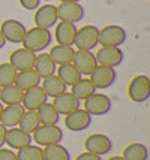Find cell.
Segmentation results:
<instances>
[{
	"instance_id": "cell-1",
	"label": "cell",
	"mask_w": 150,
	"mask_h": 160,
	"mask_svg": "<svg viewBox=\"0 0 150 160\" xmlns=\"http://www.w3.org/2000/svg\"><path fill=\"white\" fill-rule=\"evenodd\" d=\"M53 42V35L50 30L41 27H33L26 30V35L23 38V48L29 49L32 52H42L45 48H48Z\"/></svg>"
},
{
	"instance_id": "cell-2",
	"label": "cell",
	"mask_w": 150,
	"mask_h": 160,
	"mask_svg": "<svg viewBox=\"0 0 150 160\" xmlns=\"http://www.w3.org/2000/svg\"><path fill=\"white\" fill-rule=\"evenodd\" d=\"M62 139H63V132L57 124H41L32 133V141H35L36 145L39 147L60 144Z\"/></svg>"
},
{
	"instance_id": "cell-3",
	"label": "cell",
	"mask_w": 150,
	"mask_h": 160,
	"mask_svg": "<svg viewBox=\"0 0 150 160\" xmlns=\"http://www.w3.org/2000/svg\"><path fill=\"white\" fill-rule=\"evenodd\" d=\"M128 96L132 102L143 103L150 98V78L146 75H137L128 85Z\"/></svg>"
},
{
	"instance_id": "cell-4",
	"label": "cell",
	"mask_w": 150,
	"mask_h": 160,
	"mask_svg": "<svg viewBox=\"0 0 150 160\" xmlns=\"http://www.w3.org/2000/svg\"><path fill=\"white\" fill-rule=\"evenodd\" d=\"M126 42V30L120 26H105L99 30L98 45L102 47H120Z\"/></svg>"
},
{
	"instance_id": "cell-5",
	"label": "cell",
	"mask_w": 150,
	"mask_h": 160,
	"mask_svg": "<svg viewBox=\"0 0 150 160\" xmlns=\"http://www.w3.org/2000/svg\"><path fill=\"white\" fill-rule=\"evenodd\" d=\"M98 38H99V28L96 26H83L81 28H77V35L74 45L78 49L84 51H92L98 45Z\"/></svg>"
},
{
	"instance_id": "cell-6",
	"label": "cell",
	"mask_w": 150,
	"mask_h": 160,
	"mask_svg": "<svg viewBox=\"0 0 150 160\" xmlns=\"http://www.w3.org/2000/svg\"><path fill=\"white\" fill-rule=\"evenodd\" d=\"M84 111H87L92 117L105 115L111 111V99L102 93H93L92 96L84 99Z\"/></svg>"
},
{
	"instance_id": "cell-7",
	"label": "cell",
	"mask_w": 150,
	"mask_h": 160,
	"mask_svg": "<svg viewBox=\"0 0 150 160\" xmlns=\"http://www.w3.org/2000/svg\"><path fill=\"white\" fill-rule=\"evenodd\" d=\"M116 73L114 68H107V66H96L93 72L90 73V82L93 84L95 88H101V90H105L108 87H111L116 82Z\"/></svg>"
},
{
	"instance_id": "cell-8",
	"label": "cell",
	"mask_w": 150,
	"mask_h": 160,
	"mask_svg": "<svg viewBox=\"0 0 150 160\" xmlns=\"http://www.w3.org/2000/svg\"><path fill=\"white\" fill-rule=\"evenodd\" d=\"M96 63L99 66H107V68H117L123 63L125 54L120 49V47H102L99 51L95 54Z\"/></svg>"
},
{
	"instance_id": "cell-9",
	"label": "cell",
	"mask_w": 150,
	"mask_h": 160,
	"mask_svg": "<svg viewBox=\"0 0 150 160\" xmlns=\"http://www.w3.org/2000/svg\"><path fill=\"white\" fill-rule=\"evenodd\" d=\"M92 124V115L84 109H75L65 117V126L71 132H83Z\"/></svg>"
},
{
	"instance_id": "cell-10",
	"label": "cell",
	"mask_w": 150,
	"mask_h": 160,
	"mask_svg": "<svg viewBox=\"0 0 150 160\" xmlns=\"http://www.w3.org/2000/svg\"><path fill=\"white\" fill-rule=\"evenodd\" d=\"M84 147H86V151L102 157L104 154H108L113 150V142L108 136L102 133H93L90 136H87Z\"/></svg>"
},
{
	"instance_id": "cell-11",
	"label": "cell",
	"mask_w": 150,
	"mask_h": 160,
	"mask_svg": "<svg viewBox=\"0 0 150 160\" xmlns=\"http://www.w3.org/2000/svg\"><path fill=\"white\" fill-rule=\"evenodd\" d=\"M47 99H48V96L45 94L42 87L36 85V87H32V88H29V90H26L23 93L21 105L24 106V109L38 111L44 103H47Z\"/></svg>"
},
{
	"instance_id": "cell-12",
	"label": "cell",
	"mask_w": 150,
	"mask_h": 160,
	"mask_svg": "<svg viewBox=\"0 0 150 160\" xmlns=\"http://www.w3.org/2000/svg\"><path fill=\"white\" fill-rule=\"evenodd\" d=\"M35 22H36V27L47 28V30L54 27L59 22L57 6H54V5H44V6L38 8L35 12Z\"/></svg>"
},
{
	"instance_id": "cell-13",
	"label": "cell",
	"mask_w": 150,
	"mask_h": 160,
	"mask_svg": "<svg viewBox=\"0 0 150 160\" xmlns=\"http://www.w3.org/2000/svg\"><path fill=\"white\" fill-rule=\"evenodd\" d=\"M35 60H36V54L26 48L15 49V51L11 52V56H9V63L17 69V72L33 69Z\"/></svg>"
},
{
	"instance_id": "cell-14",
	"label": "cell",
	"mask_w": 150,
	"mask_h": 160,
	"mask_svg": "<svg viewBox=\"0 0 150 160\" xmlns=\"http://www.w3.org/2000/svg\"><path fill=\"white\" fill-rule=\"evenodd\" d=\"M0 32L5 38L6 42L11 43H21L23 38L26 35V27L24 24L17 20H6L2 22L0 26Z\"/></svg>"
},
{
	"instance_id": "cell-15",
	"label": "cell",
	"mask_w": 150,
	"mask_h": 160,
	"mask_svg": "<svg viewBox=\"0 0 150 160\" xmlns=\"http://www.w3.org/2000/svg\"><path fill=\"white\" fill-rule=\"evenodd\" d=\"M72 64L75 66V69L78 70L81 75H90L93 69L98 66L95 54L92 51H84V49H77L75 51Z\"/></svg>"
},
{
	"instance_id": "cell-16",
	"label": "cell",
	"mask_w": 150,
	"mask_h": 160,
	"mask_svg": "<svg viewBox=\"0 0 150 160\" xmlns=\"http://www.w3.org/2000/svg\"><path fill=\"white\" fill-rule=\"evenodd\" d=\"M84 17V8L80 3L74 2H65L57 6V18L60 21H68V22H77L81 21Z\"/></svg>"
},
{
	"instance_id": "cell-17",
	"label": "cell",
	"mask_w": 150,
	"mask_h": 160,
	"mask_svg": "<svg viewBox=\"0 0 150 160\" xmlns=\"http://www.w3.org/2000/svg\"><path fill=\"white\" fill-rule=\"evenodd\" d=\"M77 35V26L74 22L68 21H59L54 28V39L57 42V45H66L72 47Z\"/></svg>"
},
{
	"instance_id": "cell-18",
	"label": "cell",
	"mask_w": 150,
	"mask_h": 160,
	"mask_svg": "<svg viewBox=\"0 0 150 160\" xmlns=\"http://www.w3.org/2000/svg\"><path fill=\"white\" fill-rule=\"evenodd\" d=\"M5 144H8L12 150H21L32 144V135L26 133L20 127H11L6 130Z\"/></svg>"
},
{
	"instance_id": "cell-19",
	"label": "cell",
	"mask_w": 150,
	"mask_h": 160,
	"mask_svg": "<svg viewBox=\"0 0 150 160\" xmlns=\"http://www.w3.org/2000/svg\"><path fill=\"white\" fill-rule=\"evenodd\" d=\"M51 105L59 112V115H68L69 112L80 108V100L75 96H72L71 93L65 91L62 94H59L57 98H54V102Z\"/></svg>"
},
{
	"instance_id": "cell-20",
	"label": "cell",
	"mask_w": 150,
	"mask_h": 160,
	"mask_svg": "<svg viewBox=\"0 0 150 160\" xmlns=\"http://www.w3.org/2000/svg\"><path fill=\"white\" fill-rule=\"evenodd\" d=\"M24 111H26V109H24V106H23L21 103L3 106V112H2V117H0V124H3L6 129L17 127Z\"/></svg>"
},
{
	"instance_id": "cell-21",
	"label": "cell",
	"mask_w": 150,
	"mask_h": 160,
	"mask_svg": "<svg viewBox=\"0 0 150 160\" xmlns=\"http://www.w3.org/2000/svg\"><path fill=\"white\" fill-rule=\"evenodd\" d=\"M33 69L39 75V78L42 79V78H47V77H50V75H54L56 69H57V64L51 60V57L47 52H41V54L36 56Z\"/></svg>"
},
{
	"instance_id": "cell-22",
	"label": "cell",
	"mask_w": 150,
	"mask_h": 160,
	"mask_svg": "<svg viewBox=\"0 0 150 160\" xmlns=\"http://www.w3.org/2000/svg\"><path fill=\"white\" fill-rule=\"evenodd\" d=\"M39 82H41V78L35 72V69H29V70L17 72L14 85L18 87L21 91H26V90H29V88H32V87L39 85Z\"/></svg>"
},
{
	"instance_id": "cell-23",
	"label": "cell",
	"mask_w": 150,
	"mask_h": 160,
	"mask_svg": "<svg viewBox=\"0 0 150 160\" xmlns=\"http://www.w3.org/2000/svg\"><path fill=\"white\" fill-rule=\"evenodd\" d=\"M74 54H75V49L72 47H66V45H54V47H51L50 52H48L51 60L59 66L71 64L74 60Z\"/></svg>"
},
{
	"instance_id": "cell-24",
	"label": "cell",
	"mask_w": 150,
	"mask_h": 160,
	"mask_svg": "<svg viewBox=\"0 0 150 160\" xmlns=\"http://www.w3.org/2000/svg\"><path fill=\"white\" fill-rule=\"evenodd\" d=\"M42 90L45 91V94L48 98H57L59 94H62L66 91V85L65 82L60 79V78L54 73V75H50L47 78H42Z\"/></svg>"
},
{
	"instance_id": "cell-25",
	"label": "cell",
	"mask_w": 150,
	"mask_h": 160,
	"mask_svg": "<svg viewBox=\"0 0 150 160\" xmlns=\"http://www.w3.org/2000/svg\"><path fill=\"white\" fill-rule=\"evenodd\" d=\"M123 160H147L149 159V150L144 144L140 142H134L129 144L122 154Z\"/></svg>"
},
{
	"instance_id": "cell-26",
	"label": "cell",
	"mask_w": 150,
	"mask_h": 160,
	"mask_svg": "<svg viewBox=\"0 0 150 160\" xmlns=\"http://www.w3.org/2000/svg\"><path fill=\"white\" fill-rule=\"evenodd\" d=\"M56 72H57V77L63 81L66 87L68 85L72 87L77 81L81 79V73L75 69V66L72 63L71 64H62V66H59L57 69H56Z\"/></svg>"
},
{
	"instance_id": "cell-27",
	"label": "cell",
	"mask_w": 150,
	"mask_h": 160,
	"mask_svg": "<svg viewBox=\"0 0 150 160\" xmlns=\"http://www.w3.org/2000/svg\"><path fill=\"white\" fill-rule=\"evenodd\" d=\"M93 93H96V88L93 87V84L90 82L89 78H84V79L81 78L80 81H77V82L72 85V88H71V94L75 96L78 100H84L89 96H92Z\"/></svg>"
},
{
	"instance_id": "cell-28",
	"label": "cell",
	"mask_w": 150,
	"mask_h": 160,
	"mask_svg": "<svg viewBox=\"0 0 150 160\" xmlns=\"http://www.w3.org/2000/svg\"><path fill=\"white\" fill-rule=\"evenodd\" d=\"M44 160H71V153L66 147L60 144L44 147Z\"/></svg>"
},
{
	"instance_id": "cell-29",
	"label": "cell",
	"mask_w": 150,
	"mask_h": 160,
	"mask_svg": "<svg viewBox=\"0 0 150 160\" xmlns=\"http://www.w3.org/2000/svg\"><path fill=\"white\" fill-rule=\"evenodd\" d=\"M23 93L18 87L12 85H6L0 88V102L3 105H15V103H21L23 100Z\"/></svg>"
},
{
	"instance_id": "cell-30",
	"label": "cell",
	"mask_w": 150,
	"mask_h": 160,
	"mask_svg": "<svg viewBox=\"0 0 150 160\" xmlns=\"http://www.w3.org/2000/svg\"><path fill=\"white\" fill-rule=\"evenodd\" d=\"M39 126H41V121H39V117H38V112L29 111V109H26V111L23 112L21 118H20V123H18V127H20L21 130H24V132L29 133V135H32Z\"/></svg>"
},
{
	"instance_id": "cell-31",
	"label": "cell",
	"mask_w": 150,
	"mask_h": 160,
	"mask_svg": "<svg viewBox=\"0 0 150 160\" xmlns=\"http://www.w3.org/2000/svg\"><path fill=\"white\" fill-rule=\"evenodd\" d=\"M36 112H38L41 124H57L60 120L59 112L54 109V106L51 103H44Z\"/></svg>"
},
{
	"instance_id": "cell-32",
	"label": "cell",
	"mask_w": 150,
	"mask_h": 160,
	"mask_svg": "<svg viewBox=\"0 0 150 160\" xmlns=\"http://www.w3.org/2000/svg\"><path fill=\"white\" fill-rule=\"evenodd\" d=\"M17 159L18 160H44L42 148L39 145H27L18 150L17 153Z\"/></svg>"
},
{
	"instance_id": "cell-33",
	"label": "cell",
	"mask_w": 150,
	"mask_h": 160,
	"mask_svg": "<svg viewBox=\"0 0 150 160\" xmlns=\"http://www.w3.org/2000/svg\"><path fill=\"white\" fill-rule=\"evenodd\" d=\"M17 77V69L11 63H2L0 64V87L12 85Z\"/></svg>"
},
{
	"instance_id": "cell-34",
	"label": "cell",
	"mask_w": 150,
	"mask_h": 160,
	"mask_svg": "<svg viewBox=\"0 0 150 160\" xmlns=\"http://www.w3.org/2000/svg\"><path fill=\"white\" fill-rule=\"evenodd\" d=\"M20 2V5H21L24 9H27V11H35L39 8L41 5V0H18Z\"/></svg>"
},
{
	"instance_id": "cell-35",
	"label": "cell",
	"mask_w": 150,
	"mask_h": 160,
	"mask_svg": "<svg viewBox=\"0 0 150 160\" xmlns=\"http://www.w3.org/2000/svg\"><path fill=\"white\" fill-rule=\"evenodd\" d=\"M0 160H18L17 153H14L11 148H0Z\"/></svg>"
},
{
	"instance_id": "cell-36",
	"label": "cell",
	"mask_w": 150,
	"mask_h": 160,
	"mask_svg": "<svg viewBox=\"0 0 150 160\" xmlns=\"http://www.w3.org/2000/svg\"><path fill=\"white\" fill-rule=\"evenodd\" d=\"M75 160H102V159H101V156H96V154H93V153H89V151H86V153L78 154Z\"/></svg>"
},
{
	"instance_id": "cell-37",
	"label": "cell",
	"mask_w": 150,
	"mask_h": 160,
	"mask_svg": "<svg viewBox=\"0 0 150 160\" xmlns=\"http://www.w3.org/2000/svg\"><path fill=\"white\" fill-rule=\"evenodd\" d=\"M6 127L3 124H0V148L5 145V138H6Z\"/></svg>"
},
{
	"instance_id": "cell-38",
	"label": "cell",
	"mask_w": 150,
	"mask_h": 160,
	"mask_svg": "<svg viewBox=\"0 0 150 160\" xmlns=\"http://www.w3.org/2000/svg\"><path fill=\"white\" fill-rule=\"evenodd\" d=\"M5 43H6V41H5V38H3V35H2V32H0V49L5 47Z\"/></svg>"
},
{
	"instance_id": "cell-39",
	"label": "cell",
	"mask_w": 150,
	"mask_h": 160,
	"mask_svg": "<svg viewBox=\"0 0 150 160\" xmlns=\"http://www.w3.org/2000/svg\"><path fill=\"white\" fill-rule=\"evenodd\" d=\"M108 160H123V157L122 156H113V157H110Z\"/></svg>"
},
{
	"instance_id": "cell-40",
	"label": "cell",
	"mask_w": 150,
	"mask_h": 160,
	"mask_svg": "<svg viewBox=\"0 0 150 160\" xmlns=\"http://www.w3.org/2000/svg\"><path fill=\"white\" fill-rule=\"evenodd\" d=\"M62 3H65V2H74V3H80L81 0H60Z\"/></svg>"
},
{
	"instance_id": "cell-41",
	"label": "cell",
	"mask_w": 150,
	"mask_h": 160,
	"mask_svg": "<svg viewBox=\"0 0 150 160\" xmlns=\"http://www.w3.org/2000/svg\"><path fill=\"white\" fill-rule=\"evenodd\" d=\"M2 112H3V103L0 102V117H2Z\"/></svg>"
},
{
	"instance_id": "cell-42",
	"label": "cell",
	"mask_w": 150,
	"mask_h": 160,
	"mask_svg": "<svg viewBox=\"0 0 150 160\" xmlns=\"http://www.w3.org/2000/svg\"><path fill=\"white\" fill-rule=\"evenodd\" d=\"M45 2H50V0H45Z\"/></svg>"
},
{
	"instance_id": "cell-43",
	"label": "cell",
	"mask_w": 150,
	"mask_h": 160,
	"mask_svg": "<svg viewBox=\"0 0 150 160\" xmlns=\"http://www.w3.org/2000/svg\"><path fill=\"white\" fill-rule=\"evenodd\" d=\"M0 88H2V87H0Z\"/></svg>"
}]
</instances>
